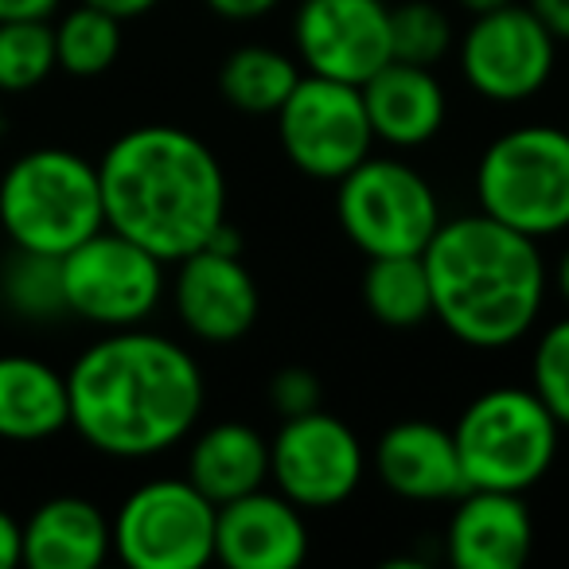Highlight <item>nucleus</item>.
I'll use <instances>...</instances> for the list:
<instances>
[{"label": "nucleus", "mask_w": 569, "mask_h": 569, "mask_svg": "<svg viewBox=\"0 0 569 569\" xmlns=\"http://www.w3.org/2000/svg\"><path fill=\"white\" fill-rule=\"evenodd\" d=\"M71 429L113 460H149L191 437L203 413L196 356L149 328H113L67 371Z\"/></svg>", "instance_id": "nucleus-1"}, {"label": "nucleus", "mask_w": 569, "mask_h": 569, "mask_svg": "<svg viewBox=\"0 0 569 569\" xmlns=\"http://www.w3.org/2000/svg\"><path fill=\"white\" fill-rule=\"evenodd\" d=\"M106 227L141 242L160 261L203 250L227 219V176L196 133L137 126L98 160Z\"/></svg>", "instance_id": "nucleus-2"}, {"label": "nucleus", "mask_w": 569, "mask_h": 569, "mask_svg": "<svg viewBox=\"0 0 569 569\" xmlns=\"http://www.w3.org/2000/svg\"><path fill=\"white\" fill-rule=\"evenodd\" d=\"M421 261L433 289V320L468 348H511L542 317L546 261L538 242L491 214L441 222Z\"/></svg>", "instance_id": "nucleus-3"}, {"label": "nucleus", "mask_w": 569, "mask_h": 569, "mask_svg": "<svg viewBox=\"0 0 569 569\" xmlns=\"http://www.w3.org/2000/svg\"><path fill=\"white\" fill-rule=\"evenodd\" d=\"M106 227L98 164L71 149H32L0 176V230L12 246L59 253Z\"/></svg>", "instance_id": "nucleus-4"}, {"label": "nucleus", "mask_w": 569, "mask_h": 569, "mask_svg": "<svg viewBox=\"0 0 569 569\" xmlns=\"http://www.w3.org/2000/svg\"><path fill=\"white\" fill-rule=\"evenodd\" d=\"M476 199L483 214L535 242L569 230V133L558 126L499 133L476 164Z\"/></svg>", "instance_id": "nucleus-5"}, {"label": "nucleus", "mask_w": 569, "mask_h": 569, "mask_svg": "<svg viewBox=\"0 0 569 569\" xmlns=\"http://www.w3.org/2000/svg\"><path fill=\"white\" fill-rule=\"evenodd\" d=\"M558 418L530 387H496L465 406L452 441L468 488L527 491L558 457Z\"/></svg>", "instance_id": "nucleus-6"}, {"label": "nucleus", "mask_w": 569, "mask_h": 569, "mask_svg": "<svg viewBox=\"0 0 569 569\" xmlns=\"http://www.w3.org/2000/svg\"><path fill=\"white\" fill-rule=\"evenodd\" d=\"M336 183V219L367 258L421 253L445 222L433 183L406 160L367 157Z\"/></svg>", "instance_id": "nucleus-7"}, {"label": "nucleus", "mask_w": 569, "mask_h": 569, "mask_svg": "<svg viewBox=\"0 0 569 569\" xmlns=\"http://www.w3.org/2000/svg\"><path fill=\"white\" fill-rule=\"evenodd\" d=\"M214 515L188 476L149 480L113 515V553L129 569H199L214 558Z\"/></svg>", "instance_id": "nucleus-8"}, {"label": "nucleus", "mask_w": 569, "mask_h": 569, "mask_svg": "<svg viewBox=\"0 0 569 569\" xmlns=\"http://www.w3.org/2000/svg\"><path fill=\"white\" fill-rule=\"evenodd\" d=\"M67 317L94 328H137L164 297V261L113 227L94 230L63 253Z\"/></svg>", "instance_id": "nucleus-9"}, {"label": "nucleus", "mask_w": 569, "mask_h": 569, "mask_svg": "<svg viewBox=\"0 0 569 569\" xmlns=\"http://www.w3.org/2000/svg\"><path fill=\"white\" fill-rule=\"evenodd\" d=\"M277 118V141L297 172L312 180H343L359 160L371 157L375 129L363 90L325 74H301Z\"/></svg>", "instance_id": "nucleus-10"}, {"label": "nucleus", "mask_w": 569, "mask_h": 569, "mask_svg": "<svg viewBox=\"0 0 569 569\" xmlns=\"http://www.w3.org/2000/svg\"><path fill=\"white\" fill-rule=\"evenodd\" d=\"M367 472L363 441L348 421L325 413V406L301 418H284L269 441V480L301 511L340 507L356 496Z\"/></svg>", "instance_id": "nucleus-11"}, {"label": "nucleus", "mask_w": 569, "mask_h": 569, "mask_svg": "<svg viewBox=\"0 0 569 569\" xmlns=\"http://www.w3.org/2000/svg\"><path fill=\"white\" fill-rule=\"evenodd\" d=\"M460 74L488 102H527L550 82L558 63V40L542 20L519 4H503L472 17L460 36Z\"/></svg>", "instance_id": "nucleus-12"}, {"label": "nucleus", "mask_w": 569, "mask_h": 569, "mask_svg": "<svg viewBox=\"0 0 569 569\" xmlns=\"http://www.w3.org/2000/svg\"><path fill=\"white\" fill-rule=\"evenodd\" d=\"M297 59L309 74L363 87L390 59V9L382 0H301L293 17Z\"/></svg>", "instance_id": "nucleus-13"}, {"label": "nucleus", "mask_w": 569, "mask_h": 569, "mask_svg": "<svg viewBox=\"0 0 569 569\" xmlns=\"http://www.w3.org/2000/svg\"><path fill=\"white\" fill-rule=\"evenodd\" d=\"M172 305L180 325L203 343H234L258 325V284L242 253L196 250L176 261Z\"/></svg>", "instance_id": "nucleus-14"}, {"label": "nucleus", "mask_w": 569, "mask_h": 569, "mask_svg": "<svg viewBox=\"0 0 569 569\" xmlns=\"http://www.w3.org/2000/svg\"><path fill=\"white\" fill-rule=\"evenodd\" d=\"M214 558L230 569H297L309 558V527L281 491H246L214 515Z\"/></svg>", "instance_id": "nucleus-15"}, {"label": "nucleus", "mask_w": 569, "mask_h": 569, "mask_svg": "<svg viewBox=\"0 0 569 569\" xmlns=\"http://www.w3.org/2000/svg\"><path fill=\"white\" fill-rule=\"evenodd\" d=\"M445 542L460 569H519L535 546V522L519 491L468 488L457 496Z\"/></svg>", "instance_id": "nucleus-16"}, {"label": "nucleus", "mask_w": 569, "mask_h": 569, "mask_svg": "<svg viewBox=\"0 0 569 569\" xmlns=\"http://www.w3.org/2000/svg\"><path fill=\"white\" fill-rule=\"evenodd\" d=\"M375 476L387 483L395 496L413 503H441L468 491L460 472L457 441L449 429L433 421H398L379 437L371 452Z\"/></svg>", "instance_id": "nucleus-17"}, {"label": "nucleus", "mask_w": 569, "mask_h": 569, "mask_svg": "<svg viewBox=\"0 0 569 569\" xmlns=\"http://www.w3.org/2000/svg\"><path fill=\"white\" fill-rule=\"evenodd\" d=\"M359 90H363L375 141H387L395 149L429 144L449 118V98L429 67L390 59Z\"/></svg>", "instance_id": "nucleus-18"}, {"label": "nucleus", "mask_w": 569, "mask_h": 569, "mask_svg": "<svg viewBox=\"0 0 569 569\" xmlns=\"http://www.w3.org/2000/svg\"><path fill=\"white\" fill-rule=\"evenodd\" d=\"M110 550V519L82 496L48 499L24 522V561L32 569H98Z\"/></svg>", "instance_id": "nucleus-19"}, {"label": "nucleus", "mask_w": 569, "mask_h": 569, "mask_svg": "<svg viewBox=\"0 0 569 569\" xmlns=\"http://www.w3.org/2000/svg\"><path fill=\"white\" fill-rule=\"evenodd\" d=\"M67 426V375L32 356H0V441H48Z\"/></svg>", "instance_id": "nucleus-20"}, {"label": "nucleus", "mask_w": 569, "mask_h": 569, "mask_svg": "<svg viewBox=\"0 0 569 569\" xmlns=\"http://www.w3.org/2000/svg\"><path fill=\"white\" fill-rule=\"evenodd\" d=\"M188 480L214 507L266 488L269 480V441L246 421H219L203 429L188 449Z\"/></svg>", "instance_id": "nucleus-21"}, {"label": "nucleus", "mask_w": 569, "mask_h": 569, "mask_svg": "<svg viewBox=\"0 0 569 569\" xmlns=\"http://www.w3.org/2000/svg\"><path fill=\"white\" fill-rule=\"evenodd\" d=\"M297 82H301V67L284 51L261 48V43L230 51L219 67V94L227 98V106L253 118H273Z\"/></svg>", "instance_id": "nucleus-22"}, {"label": "nucleus", "mask_w": 569, "mask_h": 569, "mask_svg": "<svg viewBox=\"0 0 569 569\" xmlns=\"http://www.w3.org/2000/svg\"><path fill=\"white\" fill-rule=\"evenodd\" d=\"M363 301L382 328H421L433 320V289L421 253L371 258L363 277Z\"/></svg>", "instance_id": "nucleus-23"}, {"label": "nucleus", "mask_w": 569, "mask_h": 569, "mask_svg": "<svg viewBox=\"0 0 569 569\" xmlns=\"http://www.w3.org/2000/svg\"><path fill=\"white\" fill-rule=\"evenodd\" d=\"M0 301L12 317L32 320V325H51L67 317L63 258L12 246L9 258L0 261Z\"/></svg>", "instance_id": "nucleus-24"}, {"label": "nucleus", "mask_w": 569, "mask_h": 569, "mask_svg": "<svg viewBox=\"0 0 569 569\" xmlns=\"http://www.w3.org/2000/svg\"><path fill=\"white\" fill-rule=\"evenodd\" d=\"M121 56V20L94 4H79L56 24V63L71 79H98Z\"/></svg>", "instance_id": "nucleus-25"}, {"label": "nucleus", "mask_w": 569, "mask_h": 569, "mask_svg": "<svg viewBox=\"0 0 569 569\" xmlns=\"http://www.w3.org/2000/svg\"><path fill=\"white\" fill-rule=\"evenodd\" d=\"M56 67V28L48 20H0V94L36 90Z\"/></svg>", "instance_id": "nucleus-26"}, {"label": "nucleus", "mask_w": 569, "mask_h": 569, "mask_svg": "<svg viewBox=\"0 0 569 569\" xmlns=\"http://www.w3.org/2000/svg\"><path fill=\"white\" fill-rule=\"evenodd\" d=\"M452 48V20L433 0H406L390 9V56L402 63L437 67Z\"/></svg>", "instance_id": "nucleus-27"}, {"label": "nucleus", "mask_w": 569, "mask_h": 569, "mask_svg": "<svg viewBox=\"0 0 569 569\" xmlns=\"http://www.w3.org/2000/svg\"><path fill=\"white\" fill-rule=\"evenodd\" d=\"M530 390L546 402V410L569 429V317L553 320L535 343L530 356Z\"/></svg>", "instance_id": "nucleus-28"}, {"label": "nucleus", "mask_w": 569, "mask_h": 569, "mask_svg": "<svg viewBox=\"0 0 569 569\" xmlns=\"http://www.w3.org/2000/svg\"><path fill=\"white\" fill-rule=\"evenodd\" d=\"M269 402L281 418H301V413L320 410L325 402V387H320V375L309 367H281V371L269 379Z\"/></svg>", "instance_id": "nucleus-29"}, {"label": "nucleus", "mask_w": 569, "mask_h": 569, "mask_svg": "<svg viewBox=\"0 0 569 569\" xmlns=\"http://www.w3.org/2000/svg\"><path fill=\"white\" fill-rule=\"evenodd\" d=\"M281 0H207V9L214 17L230 20V24H250V20H261L277 9Z\"/></svg>", "instance_id": "nucleus-30"}, {"label": "nucleus", "mask_w": 569, "mask_h": 569, "mask_svg": "<svg viewBox=\"0 0 569 569\" xmlns=\"http://www.w3.org/2000/svg\"><path fill=\"white\" fill-rule=\"evenodd\" d=\"M527 9L542 20V28L553 40L569 43V0H530Z\"/></svg>", "instance_id": "nucleus-31"}, {"label": "nucleus", "mask_w": 569, "mask_h": 569, "mask_svg": "<svg viewBox=\"0 0 569 569\" xmlns=\"http://www.w3.org/2000/svg\"><path fill=\"white\" fill-rule=\"evenodd\" d=\"M24 561V527L9 511H0V569H17Z\"/></svg>", "instance_id": "nucleus-32"}, {"label": "nucleus", "mask_w": 569, "mask_h": 569, "mask_svg": "<svg viewBox=\"0 0 569 569\" xmlns=\"http://www.w3.org/2000/svg\"><path fill=\"white\" fill-rule=\"evenodd\" d=\"M63 0H0V20H51Z\"/></svg>", "instance_id": "nucleus-33"}, {"label": "nucleus", "mask_w": 569, "mask_h": 569, "mask_svg": "<svg viewBox=\"0 0 569 569\" xmlns=\"http://www.w3.org/2000/svg\"><path fill=\"white\" fill-rule=\"evenodd\" d=\"M82 4H94V9L110 12V17H118L121 24H126V20H137V17H144V12H152L160 0H82Z\"/></svg>", "instance_id": "nucleus-34"}, {"label": "nucleus", "mask_w": 569, "mask_h": 569, "mask_svg": "<svg viewBox=\"0 0 569 569\" xmlns=\"http://www.w3.org/2000/svg\"><path fill=\"white\" fill-rule=\"evenodd\" d=\"M553 284H558V293H561V301L569 305V250L558 258V269H553Z\"/></svg>", "instance_id": "nucleus-35"}, {"label": "nucleus", "mask_w": 569, "mask_h": 569, "mask_svg": "<svg viewBox=\"0 0 569 569\" xmlns=\"http://www.w3.org/2000/svg\"><path fill=\"white\" fill-rule=\"evenodd\" d=\"M460 9L472 12V17H480V12H491V9H503V4H511V0H457Z\"/></svg>", "instance_id": "nucleus-36"}, {"label": "nucleus", "mask_w": 569, "mask_h": 569, "mask_svg": "<svg viewBox=\"0 0 569 569\" xmlns=\"http://www.w3.org/2000/svg\"><path fill=\"white\" fill-rule=\"evenodd\" d=\"M0 129H4V118H0Z\"/></svg>", "instance_id": "nucleus-37"}, {"label": "nucleus", "mask_w": 569, "mask_h": 569, "mask_svg": "<svg viewBox=\"0 0 569 569\" xmlns=\"http://www.w3.org/2000/svg\"><path fill=\"white\" fill-rule=\"evenodd\" d=\"M566 133H569V126H566Z\"/></svg>", "instance_id": "nucleus-38"}]
</instances>
